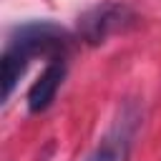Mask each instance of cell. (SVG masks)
Here are the masks:
<instances>
[{"mask_svg":"<svg viewBox=\"0 0 161 161\" xmlns=\"http://www.w3.org/2000/svg\"><path fill=\"white\" fill-rule=\"evenodd\" d=\"M136 23H138V15L128 5L116 3V0H106V3H98V5L88 8L86 13H80L75 30L86 45H101L111 35L131 30Z\"/></svg>","mask_w":161,"mask_h":161,"instance_id":"6da1fadb","label":"cell"},{"mask_svg":"<svg viewBox=\"0 0 161 161\" xmlns=\"http://www.w3.org/2000/svg\"><path fill=\"white\" fill-rule=\"evenodd\" d=\"M8 43L20 48L30 60L35 55H45L48 60H53V58H65L70 35L50 20H33V23L15 28Z\"/></svg>","mask_w":161,"mask_h":161,"instance_id":"7a4b0ae2","label":"cell"},{"mask_svg":"<svg viewBox=\"0 0 161 161\" xmlns=\"http://www.w3.org/2000/svg\"><path fill=\"white\" fill-rule=\"evenodd\" d=\"M138 106L136 103H126L113 126L108 128V133L101 138V143L96 146V151L88 156V161H126L128 156V148H131V141L136 136V128H138Z\"/></svg>","mask_w":161,"mask_h":161,"instance_id":"3957f363","label":"cell"},{"mask_svg":"<svg viewBox=\"0 0 161 161\" xmlns=\"http://www.w3.org/2000/svg\"><path fill=\"white\" fill-rule=\"evenodd\" d=\"M63 78H65V58L48 60L43 73L33 80V86L28 91V108H30V113H43L45 108H50V103L55 101V93H58Z\"/></svg>","mask_w":161,"mask_h":161,"instance_id":"277c9868","label":"cell"},{"mask_svg":"<svg viewBox=\"0 0 161 161\" xmlns=\"http://www.w3.org/2000/svg\"><path fill=\"white\" fill-rule=\"evenodd\" d=\"M28 63H30V58H28L20 48H15V45H10V43L5 45V50H3V55H0V80H3V98H5V101L13 96L18 80H20L23 73L28 70Z\"/></svg>","mask_w":161,"mask_h":161,"instance_id":"5b68a950","label":"cell"}]
</instances>
